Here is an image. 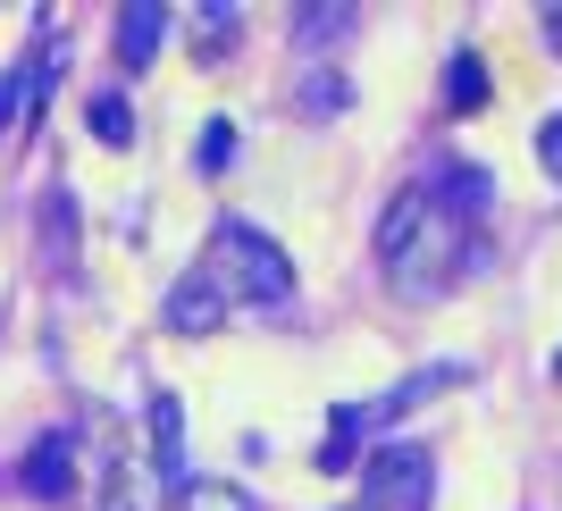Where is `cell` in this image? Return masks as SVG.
<instances>
[{
  "label": "cell",
  "mask_w": 562,
  "mask_h": 511,
  "mask_svg": "<svg viewBox=\"0 0 562 511\" xmlns=\"http://www.w3.org/2000/svg\"><path fill=\"white\" fill-rule=\"evenodd\" d=\"M345 101H352V84H345V76H336V68L303 76V110H311V117H336V110H345Z\"/></svg>",
  "instance_id": "7c38bea8"
},
{
  "label": "cell",
  "mask_w": 562,
  "mask_h": 511,
  "mask_svg": "<svg viewBox=\"0 0 562 511\" xmlns=\"http://www.w3.org/2000/svg\"><path fill=\"white\" fill-rule=\"evenodd\" d=\"M235 34H244V9H227V0H211V9H193V59H227Z\"/></svg>",
  "instance_id": "ba28073f"
},
{
  "label": "cell",
  "mask_w": 562,
  "mask_h": 511,
  "mask_svg": "<svg viewBox=\"0 0 562 511\" xmlns=\"http://www.w3.org/2000/svg\"><path fill=\"white\" fill-rule=\"evenodd\" d=\"M428 444H378L370 462H361V495L370 511H420L428 503Z\"/></svg>",
  "instance_id": "3957f363"
},
{
  "label": "cell",
  "mask_w": 562,
  "mask_h": 511,
  "mask_svg": "<svg viewBox=\"0 0 562 511\" xmlns=\"http://www.w3.org/2000/svg\"><path fill=\"white\" fill-rule=\"evenodd\" d=\"M168 327L177 336H211V327H227V303L202 277H186V285H168Z\"/></svg>",
  "instance_id": "52a82bcc"
},
{
  "label": "cell",
  "mask_w": 562,
  "mask_h": 511,
  "mask_svg": "<svg viewBox=\"0 0 562 511\" xmlns=\"http://www.w3.org/2000/svg\"><path fill=\"white\" fill-rule=\"evenodd\" d=\"M160 503H168L160 462H143V453H126V444H117L110 469H101V511H160Z\"/></svg>",
  "instance_id": "277c9868"
},
{
  "label": "cell",
  "mask_w": 562,
  "mask_h": 511,
  "mask_svg": "<svg viewBox=\"0 0 562 511\" xmlns=\"http://www.w3.org/2000/svg\"><path fill=\"white\" fill-rule=\"evenodd\" d=\"M93 135H110V143H126V135H135V117H126V101H93Z\"/></svg>",
  "instance_id": "5bb4252c"
},
{
  "label": "cell",
  "mask_w": 562,
  "mask_h": 511,
  "mask_svg": "<svg viewBox=\"0 0 562 511\" xmlns=\"http://www.w3.org/2000/svg\"><path fill=\"white\" fill-rule=\"evenodd\" d=\"M186 511H260L235 478H186Z\"/></svg>",
  "instance_id": "8fae6325"
},
{
  "label": "cell",
  "mask_w": 562,
  "mask_h": 511,
  "mask_svg": "<svg viewBox=\"0 0 562 511\" xmlns=\"http://www.w3.org/2000/svg\"><path fill=\"white\" fill-rule=\"evenodd\" d=\"M352 34V9H328V0H311V9H294V43L319 50V43H345Z\"/></svg>",
  "instance_id": "9c48e42d"
},
{
  "label": "cell",
  "mask_w": 562,
  "mask_h": 511,
  "mask_svg": "<svg viewBox=\"0 0 562 511\" xmlns=\"http://www.w3.org/2000/svg\"><path fill=\"white\" fill-rule=\"evenodd\" d=\"M193 160L211 168V177H218V168L235 160V126H227V117H211V126H202V151H193Z\"/></svg>",
  "instance_id": "4fadbf2b"
},
{
  "label": "cell",
  "mask_w": 562,
  "mask_h": 511,
  "mask_svg": "<svg viewBox=\"0 0 562 511\" xmlns=\"http://www.w3.org/2000/svg\"><path fill=\"white\" fill-rule=\"evenodd\" d=\"M168 18H177V9H160V0H135V9H117V59H126V68H151V50H160Z\"/></svg>",
  "instance_id": "8992f818"
},
{
  "label": "cell",
  "mask_w": 562,
  "mask_h": 511,
  "mask_svg": "<svg viewBox=\"0 0 562 511\" xmlns=\"http://www.w3.org/2000/svg\"><path fill=\"white\" fill-rule=\"evenodd\" d=\"M462 252H470V218L437 202V185H403L378 218V260L403 294H437L462 269Z\"/></svg>",
  "instance_id": "6da1fadb"
},
{
  "label": "cell",
  "mask_w": 562,
  "mask_h": 511,
  "mask_svg": "<svg viewBox=\"0 0 562 511\" xmlns=\"http://www.w3.org/2000/svg\"><path fill=\"white\" fill-rule=\"evenodd\" d=\"M25 495H43V503H59V495H68V478H76V428H50L43 444H34V453H25Z\"/></svg>",
  "instance_id": "5b68a950"
},
{
  "label": "cell",
  "mask_w": 562,
  "mask_h": 511,
  "mask_svg": "<svg viewBox=\"0 0 562 511\" xmlns=\"http://www.w3.org/2000/svg\"><path fill=\"white\" fill-rule=\"evenodd\" d=\"M538 160H546V177L562 185V110H554V117L538 126Z\"/></svg>",
  "instance_id": "9a60e30c"
},
{
  "label": "cell",
  "mask_w": 562,
  "mask_h": 511,
  "mask_svg": "<svg viewBox=\"0 0 562 511\" xmlns=\"http://www.w3.org/2000/svg\"><path fill=\"white\" fill-rule=\"evenodd\" d=\"M554 386H562V352H554Z\"/></svg>",
  "instance_id": "e0dca14e"
},
{
  "label": "cell",
  "mask_w": 562,
  "mask_h": 511,
  "mask_svg": "<svg viewBox=\"0 0 562 511\" xmlns=\"http://www.w3.org/2000/svg\"><path fill=\"white\" fill-rule=\"evenodd\" d=\"M546 50L562 59V9H546Z\"/></svg>",
  "instance_id": "2e32d148"
},
{
  "label": "cell",
  "mask_w": 562,
  "mask_h": 511,
  "mask_svg": "<svg viewBox=\"0 0 562 511\" xmlns=\"http://www.w3.org/2000/svg\"><path fill=\"white\" fill-rule=\"evenodd\" d=\"M193 277L211 285L227 310H235V303H260V310H269V303H285V294H294V260H285V243H278V235H260L252 218H218Z\"/></svg>",
  "instance_id": "7a4b0ae2"
},
{
  "label": "cell",
  "mask_w": 562,
  "mask_h": 511,
  "mask_svg": "<svg viewBox=\"0 0 562 511\" xmlns=\"http://www.w3.org/2000/svg\"><path fill=\"white\" fill-rule=\"evenodd\" d=\"M446 110H487V68L470 50H453V68H446Z\"/></svg>",
  "instance_id": "30bf717a"
}]
</instances>
